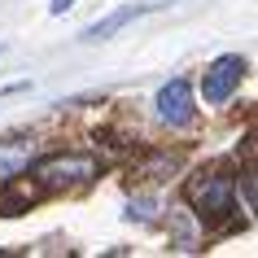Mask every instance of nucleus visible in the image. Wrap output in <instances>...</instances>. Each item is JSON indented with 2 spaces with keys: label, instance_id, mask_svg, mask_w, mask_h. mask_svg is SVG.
<instances>
[{
  "label": "nucleus",
  "instance_id": "nucleus-10",
  "mask_svg": "<svg viewBox=\"0 0 258 258\" xmlns=\"http://www.w3.org/2000/svg\"><path fill=\"white\" fill-rule=\"evenodd\" d=\"M70 5H75V0H53V14H66Z\"/></svg>",
  "mask_w": 258,
  "mask_h": 258
},
{
  "label": "nucleus",
  "instance_id": "nucleus-2",
  "mask_svg": "<svg viewBox=\"0 0 258 258\" xmlns=\"http://www.w3.org/2000/svg\"><path fill=\"white\" fill-rule=\"evenodd\" d=\"M188 202L197 206L202 215L223 219L232 210V179L223 175V171H206V175H197L188 184Z\"/></svg>",
  "mask_w": 258,
  "mask_h": 258
},
{
  "label": "nucleus",
  "instance_id": "nucleus-3",
  "mask_svg": "<svg viewBox=\"0 0 258 258\" xmlns=\"http://www.w3.org/2000/svg\"><path fill=\"white\" fill-rule=\"evenodd\" d=\"M241 75H245V61H241V57H219L215 66L206 70V79H202V96L210 101V105H223V101L236 92Z\"/></svg>",
  "mask_w": 258,
  "mask_h": 258
},
{
  "label": "nucleus",
  "instance_id": "nucleus-6",
  "mask_svg": "<svg viewBox=\"0 0 258 258\" xmlns=\"http://www.w3.org/2000/svg\"><path fill=\"white\" fill-rule=\"evenodd\" d=\"M166 223H171V245H175V249H192L197 236H202V228H197V219H192L188 210H171Z\"/></svg>",
  "mask_w": 258,
  "mask_h": 258
},
{
  "label": "nucleus",
  "instance_id": "nucleus-11",
  "mask_svg": "<svg viewBox=\"0 0 258 258\" xmlns=\"http://www.w3.org/2000/svg\"><path fill=\"white\" fill-rule=\"evenodd\" d=\"M0 53H5V48H0Z\"/></svg>",
  "mask_w": 258,
  "mask_h": 258
},
{
  "label": "nucleus",
  "instance_id": "nucleus-7",
  "mask_svg": "<svg viewBox=\"0 0 258 258\" xmlns=\"http://www.w3.org/2000/svg\"><path fill=\"white\" fill-rule=\"evenodd\" d=\"M140 14H145V5H127V9H118V14L101 18L96 27H88V40H105V35H114V31H122L127 22H136Z\"/></svg>",
  "mask_w": 258,
  "mask_h": 258
},
{
  "label": "nucleus",
  "instance_id": "nucleus-9",
  "mask_svg": "<svg viewBox=\"0 0 258 258\" xmlns=\"http://www.w3.org/2000/svg\"><path fill=\"white\" fill-rule=\"evenodd\" d=\"M241 188H245V202L254 206V215H258V166H249L241 175Z\"/></svg>",
  "mask_w": 258,
  "mask_h": 258
},
{
  "label": "nucleus",
  "instance_id": "nucleus-1",
  "mask_svg": "<svg viewBox=\"0 0 258 258\" xmlns=\"http://www.w3.org/2000/svg\"><path fill=\"white\" fill-rule=\"evenodd\" d=\"M35 175H40L44 188H66V184H83V179L96 175V162L88 153H53V158H44L35 166Z\"/></svg>",
  "mask_w": 258,
  "mask_h": 258
},
{
  "label": "nucleus",
  "instance_id": "nucleus-4",
  "mask_svg": "<svg viewBox=\"0 0 258 258\" xmlns=\"http://www.w3.org/2000/svg\"><path fill=\"white\" fill-rule=\"evenodd\" d=\"M158 118L171 122V127H184V122L192 118V88L188 79H166L162 88H158Z\"/></svg>",
  "mask_w": 258,
  "mask_h": 258
},
{
  "label": "nucleus",
  "instance_id": "nucleus-8",
  "mask_svg": "<svg viewBox=\"0 0 258 258\" xmlns=\"http://www.w3.org/2000/svg\"><path fill=\"white\" fill-rule=\"evenodd\" d=\"M127 215L136 219V223H149V219L162 215V206H158V197H153V202L149 197H132V210H127Z\"/></svg>",
  "mask_w": 258,
  "mask_h": 258
},
{
  "label": "nucleus",
  "instance_id": "nucleus-5",
  "mask_svg": "<svg viewBox=\"0 0 258 258\" xmlns=\"http://www.w3.org/2000/svg\"><path fill=\"white\" fill-rule=\"evenodd\" d=\"M31 158H35L31 140H0V179L22 175V171L31 166Z\"/></svg>",
  "mask_w": 258,
  "mask_h": 258
}]
</instances>
